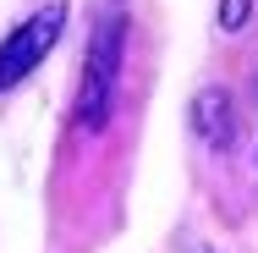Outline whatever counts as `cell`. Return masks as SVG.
<instances>
[{
	"instance_id": "6da1fadb",
	"label": "cell",
	"mask_w": 258,
	"mask_h": 253,
	"mask_svg": "<svg viewBox=\"0 0 258 253\" xmlns=\"http://www.w3.org/2000/svg\"><path fill=\"white\" fill-rule=\"evenodd\" d=\"M60 28H66V6L50 0V6H39L22 28H11L6 33V44H0V94L6 88H17L44 55L55 50V39H60Z\"/></svg>"
},
{
	"instance_id": "7a4b0ae2",
	"label": "cell",
	"mask_w": 258,
	"mask_h": 253,
	"mask_svg": "<svg viewBox=\"0 0 258 253\" xmlns=\"http://www.w3.org/2000/svg\"><path fill=\"white\" fill-rule=\"evenodd\" d=\"M115 61H121V17L99 22L94 50H88V77H83V99H77V121L88 132H99L110 121V94H115Z\"/></svg>"
},
{
	"instance_id": "3957f363",
	"label": "cell",
	"mask_w": 258,
	"mask_h": 253,
	"mask_svg": "<svg viewBox=\"0 0 258 253\" xmlns=\"http://www.w3.org/2000/svg\"><path fill=\"white\" fill-rule=\"evenodd\" d=\"M236 17H247V0H225V22H236Z\"/></svg>"
}]
</instances>
